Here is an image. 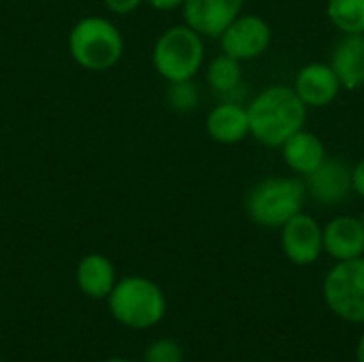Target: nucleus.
I'll use <instances>...</instances> for the list:
<instances>
[{
	"instance_id": "18",
	"label": "nucleus",
	"mask_w": 364,
	"mask_h": 362,
	"mask_svg": "<svg viewBox=\"0 0 364 362\" xmlns=\"http://www.w3.org/2000/svg\"><path fill=\"white\" fill-rule=\"evenodd\" d=\"M326 17L339 34H364V0H326Z\"/></svg>"
},
{
	"instance_id": "19",
	"label": "nucleus",
	"mask_w": 364,
	"mask_h": 362,
	"mask_svg": "<svg viewBox=\"0 0 364 362\" xmlns=\"http://www.w3.org/2000/svg\"><path fill=\"white\" fill-rule=\"evenodd\" d=\"M198 100H200V92H198V85L194 83V79L168 83L166 102H168V107L173 111L190 113V111H194L198 107Z\"/></svg>"
},
{
	"instance_id": "7",
	"label": "nucleus",
	"mask_w": 364,
	"mask_h": 362,
	"mask_svg": "<svg viewBox=\"0 0 364 362\" xmlns=\"http://www.w3.org/2000/svg\"><path fill=\"white\" fill-rule=\"evenodd\" d=\"M222 53L239 60L252 62L262 58L273 41V30L262 15L256 13H241L220 36Z\"/></svg>"
},
{
	"instance_id": "17",
	"label": "nucleus",
	"mask_w": 364,
	"mask_h": 362,
	"mask_svg": "<svg viewBox=\"0 0 364 362\" xmlns=\"http://www.w3.org/2000/svg\"><path fill=\"white\" fill-rule=\"evenodd\" d=\"M205 79L211 92L220 94L222 98L230 100V94H235L243 85V62L218 53L205 68Z\"/></svg>"
},
{
	"instance_id": "22",
	"label": "nucleus",
	"mask_w": 364,
	"mask_h": 362,
	"mask_svg": "<svg viewBox=\"0 0 364 362\" xmlns=\"http://www.w3.org/2000/svg\"><path fill=\"white\" fill-rule=\"evenodd\" d=\"M352 192L364 201V156L352 166Z\"/></svg>"
},
{
	"instance_id": "11",
	"label": "nucleus",
	"mask_w": 364,
	"mask_h": 362,
	"mask_svg": "<svg viewBox=\"0 0 364 362\" xmlns=\"http://www.w3.org/2000/svg\"><path fill=\"white\" fill-rule=\"evenodd\" d=\"M292 87L307 109H326L343 92L341 81L337 79L328 62L303 64L294 77Z\"/></svg>"
},
{
	"instance_id": "4",
	"label": "nucleus",
	"mask_w": 364,
	"mask_h": 362,
	"mask_svg": "<svg viewBox=\"0 0 364 362\" xmlns=\"http://www.w3.org/2000/svg\"><path fill=\"white\" fill-rule=\"evenodd\" d=\"M66 43L73 62L92 73L113 68L124 55V36L119 28L100 15L81 17L70 28Z\"/></svg>"
},
{
	"instance_id": "14",
	"label": "nucleus",
	"mask_w": 364,
	"mask_h": 362,
	"mask_svg": "<svg viewBox=\"0 0 364 362\" xmlns=\"http://www.w3.org/2000/svg\"><path fill=\"white\" fill-rule=\"evenodd\" d=\"M279 151H282V160H284L286 169L301 179L311 175L328 158L326 145L322 143V139L307 128H303V130L294 132L290 139H286L282 143Z\"/></svg>"
},
{
	"instance_id": "3",
	"label": "nucleus",
	"mask_w": 364,
	"mask_h": 362,
	"mask_svg": "<svg viewBox=\"0 0 364 362\" xmlns=\"http://www.w3.org/2000/svg\"><path fill=\"white\" fill-rule=\"evenodd\" d=\"M113 320L132 331H147L158 326L166 316V297L162 288L143 275L119 277L107 297Z\"/></svg>"
},
{
	"instance_id": "13",
	"label": "nucleus",
	"mask_w": 364,
	"mask_h": 362,
	"mask_svg": "<svg viewBox=\"0 0 364 362\" xmlns=\"http://www.w3.org/2000/svg\"><path fill=\"white\" fill-rule=\"evenodd\" d=\"M205 130L220 145H237L250 137L247 107L239 100H220L205 117Z\"/></svg>"
},
{
	"instance_id": "8",
	"label": "nucleus",
	"mask_w": 364,
	"mask_h": 362,
	"mask_svg": "<svg viewBox=\"0 0 364 362\" xmlns=\"http://www.w3.org/2000/svg\"><path fill=\"white\" fill-rule=\"evenodd\" d=\"M279 247L286 260L296 267L316 265L324 254L322 224L305 211L296 213L279 228Z\"/></svg>"
},
{
	"instance_id": "6",
	"label": "nucleus",
	"mask_w": 364,
	"mask_h": 362,
	"mask_svg": "<svg viewBox=\"0 0 364 362\" xmlns=\"http://www.w3.org/2000/svg\"><path fill=\"white\" fill-rule=\"evenodd\" d=\"M322 299L339 320L364 324V256L335 262L326 271Z\"/></svg>"
},
{
	"instance_id": "16",
	"label": "nucleus",
	"mask_w": 364,
	"mask_h": 362,
	"mask_svg": "<svg viewBox=\"0 0 364 362\" xmlns=\"http://www.w3.org/2000/svg\"><path fill=\"white\" fill-rule=\"evenodd\" d=\"M75 282L77 288L96 301H107V297L111 294V290L117 284V271L115 265L102 256V254H85L75 271Z\"/></svg>"
},
{
	"instance_id": "26",
	"label": "nucleus",
	"mask_w": 364,
	"mask_h": 362,
	"mask_svg": "<svg viewBox=\"0 0 364 362\" xmlns=\"http://www.w3.org/2000/svg\"><path fill=\"white\" fill-rule=\"evenodd\" d=\"M0 362H2V361H0Z\"/></svg>"
},
{
	"instance_id": "15",
	"label": "nucleus",
	"mask_w": 364,
	"mask_h": 362,
	"mask_svg": "<svg viewBox=\"0 0 364 362\" xmlns=\"http://www.w3.org/2000/svg\"><path fill=\"white\" fill-rule=\"evenodd\" d=\"M328 64L343 90L364 87V34H341L331 49Z\"/></svg>"
},
{
	"instance_id": "20",
	"label": "nucleus",
	"mask_w": 364,
	"mask_h": 362,
	"mask_svg": "<svg viewBox=\"0 0 364 362\" xmlns=\"http://www.w3.org/2000/svg\"><path fill=\"white\" fill-rule=\"evenodd\" d=\"M143 362H186V352L175 339H156L147 346Z\"/></svg>"
},
{
	"instance_id": "21",
	"label": "nucleus",
	"mask_w": 364,
	"mask_h": 362,
	"mask_svg": "<svg viewBox=\"0 0 364 362\" xmlns=\"http://www.w3.org/2000/svg\"><path fill=\"white\" fill-rule=\"evenodd\" d=\"M102 2L115 15H128V13H134L145 0H102Z\"/></svg>"
},
{
	"instance_id": "25",
	"label": "nucleus",
	"mask_w": 364,
	"mask_h": 362,
	"mask_svg": "<svg viewBox=\"0 0 364 362\" xmlns=\"http://www.w3.org/2000/svg\"><path fill=\"white\" fill-rule=\"evenodd\" d=\"M102 362H143V361H130V358H107Z\"/></svg>"
},
{
	"instance_id": "10",
	"label": "nucleus",
	"mask_w": 364,
	"mask_h": 362,
	"mask_svg": "<svg viewBox=\"0 0 364 362\" xmlns=\"http://www.w3.org/2000/svg\"><path fill=\"white\" fill-rule=\"evenodd\" d=\"M245 0H186L179 9L183 23L205 38H218L241 13Z\"/></svg>"
},
{
	"instance_id": "12",
	"label": "nucleus",
	"mask_w": 364,
	"mask_h": 362,
	"mask_svg": "<svg viewBox=\"0 0 364 362\" xmlns=\"http://www.w3.org/2000/svg\"><path fill=\"white\" fill-rule=\"evenodd\" d=\"M324 254L335 262L354 260L364 256V218L335 215L322 226Z\"/></svg>"
},
{
	"instance_id": "5",
	"label": "nucleus",
	"mask_w": 364,
	"mask_h": 362,
	"mask_svg": "<svg viewBox=\"0 0 364 362\" xmlns=\"http://www.w3.org/2000/svg\"><path fill=\"white\" fill-rule=\"evenodd\" d=\"M151 64L166 83L194 79L205 64V36L188 23L166 28L154 43Z\"/></svg>"
},
{
	"instance_id": "9",
	"label": "nucleus",
	"mask_w": 364,
	"mask_h": 362,
	"mask_svg": "<svg viewBox=\"0 0 364 362\" xmlns=\"http://www.w3.org/2000/svg\"><path fill=\"white\" fill-rule=\"evenodd\" d=\"M305 190L311 201L322 207H335L350 198L352 192V166L341 158H326L305 179Z\"/></svg>"
},
{
	"instance_id": "2",
	"label": "nucleus",
	"mask_w": 364,
	"mask_h": 362,
	"mask_svg": "<svg viewBox=\"0 0 364 362\" xmlns=\"http://www.w3.org/2000/svg\"><path fill=\"white\" fill-rule=\"evenodd\" d=\"M305 198L307 190L301 177H264L245 194V213L256 226L279 230L290 218L303 211Z\"/></svg>"
},
{
	"instance_id": "24",
	"label": "nucleus",
	"mask_w": 364,
	"mask_h": 362,
	"mask_svg": "<svg viewBox=\"0 0 364 362\" xmlns=\"http://www.w3.org/2000/svg\"><path fill=\"white\" fill-rule=\"evenodd\" d=\"M356 362H364V333L356 344Z\"/></svg>"
},
{
	"instance_id": "1",
	"label": "nucleus",
	"mask_w": 364,
	"mask_h": 362,
	"mask_svg": "<svg viewBox=\"0 0 364 362\" xmlns=\"http://www.w3.org/2000/svg\"><path fill=\"white\" fill-rule=\"evenodd\" d=\"M250 137L264 147H282L286 139L303 130L309 109L292 85H269L260 90L247 105Z\"/></svg>"
},
{
	"instance_id": "23",
	"label": "nucleus",
	"mask_w": 364,
	"mask_h": 362,
	"mask_svg": "<svg viewBox=\"0 0 364 362\" xmlns=\"http://www.w3.org/2000/svg\"><path fill=\"white\" fill-rule=\"evenodd\" d=\"M145 2L156 11H177L183 6L186 0H145Z\"/></svg>"
}]
</instances>
